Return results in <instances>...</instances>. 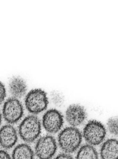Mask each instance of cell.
Segmentation results:
<instances>
[{
	"mask_svg": "<svg viewBox=\"0 0 118 159\" xmlns=\"http://www.w3.org/2000/svg\"><path fill=\"white\" fill-rule=\"evenodd\" d=\"M82 140V136L80 132L74 127L65 128L58 135V144L66 153H71L77 150Z\"/></svg>",
	"mask_w": 118,
	"mask_h": 159,
	"instance_id": "6da1fadb",
	"label": "cell"
},
{
	"mask_svg": "<svg viewBox=\"0 0 118 159\" xmlns=\"http://www.w3.org/2000/svg\"><path fill=\"white\" fill-rule=\"evenodd\" d=\"M19 135L28 143L35 141L41 132V125L39 118L35 115H29L25 118L19 126Z\"/></svg>",
	"mask_w": 118,
	"mask_h": 159,
	"instance_id": "7a4b0ae2",
	"label": "cell"
},
{
	"mask_svg": "<svg viewBox=\"0 0 118 159\" xmlns=\"http://www.w3.org/2000/svg\"><path fill=\"white\" fill-rule=\"evenodd\" d=\"M26 107L33 114H38L47 108L49 101L47 93L41 89H35L29 92L25 100Z\"/></svg>",
	"mask_w": 118,
	"mask_h": 159,
	"instance_id": "3957f363",
	"label": "cell"
},
{
	"mask_svg": "<svg viewBox=\"0 0 118 159\" xmlns=\"http://www.w3.org/2000/svg\"><path fill=\"white\" fill-rule=\"evenodd\" d=\"M106 135V128L102 123L97 120H93L88 122L84 129V138L91 146L100 144Z\"/></svg>",
	"mask_w": 118,
	"mask_h": 159,
	"instance_id": "277c9868",
	"label": "cell"
},
{
	"mask_svg": "<svg viewBox=\"0 0 118 159\" xmlns=\"http://www.w3.org/2000/svg\"><path fill=\"white\" fill-rule=\"evenodd\" d=\"M23 105L18 98H10L6 100L2 109V117L9 124L16 123L24 114Z\"/></svg>",
	"mask_w": 118,
	"mask_h": 159,
	"instance_id": "5b68a950",
	"label": "cell"
},
{
	"mask_svg": "<svg viewBox=\"0 0 118 159\" xmlns=\"http://www.w3.org/2000/svg\"><path fill=\"white\" fill-rule=\"evenodd\" d=\"M57 149L55 139L52 136H44L37 141L35 153L40 159H51L56 153Z\"/></svg>",
	"mask_w": 118,
	"mask_h": 159,
	"instance_id": "8992f818",
	"label": "cell"
},
{
	"mask_svg": "<svg viewBox=\"0 0 118 159\" xmlns=\"http://www.w3.org/2000/svg\"><path fill=\"white\" fill-rule=\"evenodd\" d=\"M64 119L62 114L56 109H51L44 114L43 125L48 133L55 134L62 128Z\"/></svg>",
	"mask_w": 118,
	"mask_h": 159,
	"instance_id": "52a82bcc",
	"label": "cell"
},
{
	"mask_svg": "<svg viewBox=\"0 0 118 159\" xmlns=\"http://www.w3.org/2000/svg\"><path fill=\"white\" fill-rule=\"evenodd\" d=\"M66 120L72 127L80 125L85 120L86 113L83 107L79 104H72L66 111Z\"/></svg>",
	"mask_w": 118,
	"mask_h": 159,
	"instance_id": "ba28073f",
	"label": "cell"
},
{
	"mask_svg": "<svg viewBox=\"0 0 118 159\" xmlns=\"http://www.w3.org/2000/svg\"><path fill=\"white\" fill-rule=\"evenodd\" d=\"M18 139L17 131L11 124L3 125L0 129V146L4 149L11 148Z\"/></svg>",
	"mask_w": 118,
	"mask_h": 159,
	"instance_id": "9c48e42d",
	"label": "cell"
},
{
	"mask_svg": "<svg viewBox=\"0 0 118 159\" xmlns=\"http://www.w3.org/2000/svg\"><path fill=\"white\" fill-rule=\"evenodd\" d=\"M118 142L116 139H109L102 146L100 156L102 159H118Z\"/></svg>",
	"mask_w": 118,
	"mask_h": 159,
	"instance_id": "30bf717a",
	"label": "cell"
},
{
	"mask_svg": "<svg viewBox=\"0 0 118 159\" xmlns=\"http://www.w3.org/2000/svg\"><path fill=\"white\" fill-rule=\"evenodd\" d=\"M9 88L13 97L19 98L25 94L27 84L25 80L19 76H14L10 80Z\"/></svg>",
	"mask_w": 118,
	"mask_h": 159,
	"instance_id": "8fae6325",
	"label": "cell"
},
{
	"mask_svg": "<svg viewBox=\"0 0 118 159\" xmlns=\"http://www.w3.org/2000/svg\"><path fill=\"white\" fill-rule=\"evenodd\" d=\"M34 152L27 144H22L16 146L12 152V159H33Z\"/></svg>",
	"mask_w": 118,
	"mask_h": 159,
	"instance_id": "7c38bea8",
	"label": "cell"
},
{
	"mask_svg": "<svg viewBox=\"0 0 118 159\" xmlns=\"http://www.w3.org/2000/svg\"><path fill=\"white\" fill-rule=\"evenodd\" d=\"M76 159H98V154L93 146L85 145L80 148Z\"/></svg>",
	"mask_w": 118,
	"mask_h": 159,
	"instance_id": "4fadbf2b",
	"label": "cell"
},
{
	"mask_svg": "<svg viewBox=\"0 0 118 159\" xmlns=\"http://www.w3.org/2000/svg\"><path fill=\"white\" fill-rule=\"evenodd\" d=\"M108 129L111 134L117 135L118 134V119L117 117L111 118L107 123Z\"/></svg>",
	"mask_w": 118,
	"mask_h": 159,
	"instance_id": "5bb4252c",
	"label": "cell"
},
{
	"mask_svg": "<svg viewBox=\"0 0 118 159\" xmlns=\"http://www.w3.org/2000/svg\"><path fill=\"white\" fill-rule=\"evenodd\" d=\"M52 99V102L55 105L57 106H60L63 104L64 102V98L63 96L58 92H53L51 95Z\"/></svg>",
	"mask_w": 118,
	"mask_h": 159,
	"instance_id": "9a60e30c",
	"label": "cell"
},
{
	"mask_svg": "<svg viewBox=\"0 0 118 159\" xmlns=\"http://www.w3.org/2000/svg\"><path fill=\"white\" fill-rule=\"evenodd\" d=\"M6 96V90L3 84L0 81V104L4 101Z\"/></svg>",
	"mask_w": 118,
	"mask_h": 159,
	"instance_id": "2e32d148",
	"label": "cell"
},
{
	"mask_svg": "<svg viewBox=\"0 0 118 159\" xmlns=\"http://www.w3.org/2000/svg\"><path fill=\"white\" fill-rule=\"evenodd\" d=\"M0 159H11L9 153L4 150H0Z\"/></svg>",
	"mask_w": 118,
	"mask_h": 159,
	"instance_id": "e0dca14e",
	"label": "cell"
},
{
	"mask_svg": "<svg viewBox=\"0 0 118 159\" xmlns=\"http://www.w3.org/2000/svg\"><path fill=\"white\" fill-rule=\"evenodd\" d=\"M55 159H74L73 157L67 153H63L59 154Z\"/></svg>",
	"mask_w": 118,
	"mask_h": 159,
	"instance_id": "ac0fdd59",
	"label": "cell"
},
{
	"mask_svg": "<svg viewBox=\"0 0 118 159\" xmlns=\"http://www.w3.org/2000/svg\"><path fill=\"white\" fill-rule=\"evenodd\" d=\"M2 114L1 112L0 111V125L1 124L2 122Z\"/></svg>",
	"mask_w": 118,
	"mask_h": 159,
	"instance_id": "d6986e66",
	"label": "cell"
}]
</instances>
